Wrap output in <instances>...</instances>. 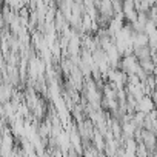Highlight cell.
<instances>
[{"mask_svg": "<svg viewBox=\"0 0 157 157\" xmlns=\"http://www.w3.org/2000/svg\"><path fill=\"white\" fill-rule=\"evenodd\" d=\"M155 91H157V77H155V88H154Z\"/></svg>", "mask_w": 157, "mask_h": 157, "instance_id": "obj_4", "label": "cell"}, {"mask_svg": "<svg viewBox=\"0 0 157 157\" xmlns=\"http://www.w3.org/2000/svg\"><path fill=\"white\" fill-rule=\"evenodd\" d=\"M152 154H155V155H157V145H155V148H154V151H152Z\"/></svg>", "mask_w": 157, "mask_h": 157, "instance_id": "obj_3", "label": "cell"}, {"mask_svg": "<svg viewBox=\"0 0 157 157\" xmlns=\"http://www.w3.org/2000/svg\"><path fill=\"white\" fill-rule=\"evenodd\" d=\"M119 68L122 71H125L126 74H136L137 69L140 68V63H139V59L132 52V54H128V56H122Z\"/></svg>", "mask_w": 157, "mask_h": 157, "instance_id": "obj_1", "label": "cell"}, {"mask_svg": "<svg viewBox=\"0 0 157 157\" xmlns=\"http://www.w3.org/2000/svg\"><path fill=\"white\" fill-rule=\"evenodd\" d=\"M155 108V103H154V100L151 99V96L149 94H145L142 99H139L137 100V105H136V111H142V113H149V111H152Z\"/></svg>", "mask_w": 157, "mask_h": 157, "instance_id": "obj_2", "label": "cell"}]
</instances>
